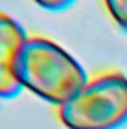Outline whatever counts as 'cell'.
I'll return each instance as SVG.
<instances>
[{
  "instance_id": "1",
  "label": "cell",
  "mask_w": 127,
  "mask_h": 129,
  "mask_svg": "<svg viewBox=\"0 0 127 129\" xmlns=\"http://www.w3.org/2000/svg\"><path fill=\"white\" fill-rule=\"evenodd\" d=\"M19 84L52 105H64L90 81L86 69L60 47L43 38L28 36L15 60Z\"/></svg>"
},
{
  "instance_id": "2",
  "label": "cell",
  "mask_w": 127,
  "mask_h": 129,
  "mask_svg": "<svg viewBox=\"0 0 127 129\" xmlns=\"http://www.w3.org/2000/svg\"><path fill=\"white\" fill-rule=\"evenodd\" d=\"M67 129H118L127 123V77L108 71L90 79L73 97L58 107Z\"/></svg>"
},
{
  "instance_id": "3",
  "label": "cell",
  "mask_w": 127,
  "mask_h": 129,
  "mask_svg": "<svg viewBox=\"0 0 127 129\" xmlns=\"http://www.w3.org/2000/svg\"><path fill=\"white\" fill-rule=\"evenodd\" d=\"M26 38L23 26L0 11V99L17 97L23 90L15 77V60Z\"/></svg>"
},
{
  "instance_id": "4",
  "label": "cell",
  "mask_w": 127,
  "mask_h": 129,
  "mask_svg": "<svg viewBox=\"0 0 127 129\" xmlns=\"http://www.w3.org/2000/svg\"><path fill=\"white\" fill-rule=\"evenodd\" d=\"M112 21L127 32V0H103Z\"/></svg>"
},
{
  "instance_id": "5",
  "label": "cell",
  "mask_w": 127,
  "mask_h": 129,
  "mask_svg": "<svg viewBox=\"0 0 127 129\" xmlns=\"http://www.w3.org/2000/svg\"><path fill=\"white\" fill-rule=\"evenodd\" d=\"M32 2H36L39 8H43V10H49V11H60V10H65V8H69L75 0H32Z\"/></svg>"
}]
</instances>
